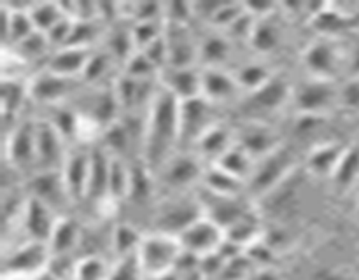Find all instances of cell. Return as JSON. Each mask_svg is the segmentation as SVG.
Returning a JSON list of instances; mask_svg holds the SVG:
<instances>
[{
  "mask_svg": "<svg viewBox=\"0 0 359 280\" xmlns=\"http://www.w3.org/2000/svg\"><path fill=\"white\" fill-rule=\"evenodd\" d=\"M28 84H30V100L37 102L44 107L70 104L72 98L84 86L81 79L58 76L48 69H39L37 72L32 74Z\"/></svg>",
  "mask_w": 359,
  "mask_h": 280,
  "instance_id": "obj_5",
  "label": "cell"
},
{
  "mask_svg": "<svg viewBox=\"0 0 359 280\" xmlns=\"http://www.w3.org/2000/svg\"><path fill=\"white\" fill-rule=\"evenodd\" d=\"M144 280H181V279H179L177 272H172V273H167V275L151 276V279H144Z\"/></svg>",
  "mask_w": 359,
  "mask_h": 280,
  "instance_id": "obj_47",
  "label": "cell"
},
{
  "mask_svg": "<svg viewBox=\"0 0 359 280\" xmlns=\"http://www.w3.org/2000/svg\"><path fill=\"white\" fill-rule=\"evenodd\" d=\"M216 105L203 97L181 102V146H193L209 128H212L219 119L214 112Z\"/></svg>",
  "mask_w": 359,
  "mask_h": 280,
  "instance_id": "obj_14",
  "label": "cell"
},
{
  "mask_svg": "<svg viewBox=\"0 0 359 280\" xmlns=\"http://www.w3.org/2000/svg\"><path fill=\"white\" fill-rule=\"evenodd\" d=\"M332 181L335 182L340 191H349L359 181V144L346 147L335 172H333Z\"/></svg>",
  "mask_w": 359,
  "mask_h": 280,
  "instance_id": "obj_32",
  "label": "cell"
},
{
  "mask_svg": "<svg viewBox=\"0 0 359 280\" xmlns=\"http://www.w3.org/2000/svg\"><path fill=\"white\" fill-rule=\"evenodd\" d=\"M235 146V132L224 122L217 121L212 128L207 130L196 144L193 146V150L202 158L203 161H210L216 163L228 149Z\"/></svg>",
  "mask_w": 359,
  "mask_h": 280,
  "instance_id": "obj_25",
  "label": "cell"
},
{
  "mask_svg": "<svg viewBox=\"0 0 359 280\" xmlns=\"http://www.w3.org/2000/svg\"><path fill=\"white\" fill-rule=\"evenodd\" d=\"M27 191L32 198L41 200L42 203L55 210L56 214L72 205V198L69 195L62 170H42L35 172L28 177ZM60 216V214H58Z\"/></svg>",
  "mask_w": 359,
  "mask_h": 280,
  "instance_id": "obj_12",
  "label": "cell"
},
{
  "mask_svg": "<svg viewBox=\"0 0 359 280\" xmlns=\"http://www.w3.org/2000/svg\"><path fill=\"white\" fill-rule=\"evenodd\" d=\"M339 104L347 111H359V77H349L339 88Z\"/></svg>",
  "mask_w": 359,
  "mask_h": 280,
  "instance_id": "obj_43",
  "label": "cell"
},
{
  "mask_svg": "<svg viewBox=\"0 0 359 280\" xmlns=\"http://www.w3.org/2000/svg\"><path fill=\"white\" fill-rule=\"evenodd\" d=\"M130 178H132V163L125 158L112 156L111 170H109V198L112 202L118 203L121 200H126L130 189Z\"/></svg>",
  "mask_w": 359,
  "mask_h": 280,
  "instance_id": "obj_34",
  "label": "cell"
},
{
  "mask_svg": "<svg viewBox=\"0 0 359 280\" xmlns=\"http://www.w3.org/2000/svg\"><path fill=\"white\" fill-rule=\"evenodd\" d=\"M32 21H34L35 28L42 34H48L65 14L60 9L58 2H32L30 9H28Z\"/></svg>",
  "mask_w": 359,
  "mask_h": 280,
  "instance_id": "obj_39",
  "label": "cell"
},
{
  "mask_svg": "<svg viewBox=\"0 0 359 280\" xmlns=\"http://www.w3.org/2000/svg\"><path fill=\"white\" fill-rule=\"evenodd\" d=\"M182 252L184 248H182L181 238L175 234L161 233V231L144 234L139 251H137V259L142 268L144 279L175 272Z\"/></svg>",
  "mask_w": 359,
  "mask_h": 280,
  "instance_id": "obj_2",
  "label": "cell"
},
{
  "mask_svg": "<svg viewBox=\"0 0 359 280\" xmlns=\"http://www.w3.org/2000/svg\"><path fill=\"white\" fill-rule=\"evenodd\" d=\"M235 144L241 146L256 161L284 146L277 130L259 119H248V122L235 132Z\"/></svg>",
  "mask_w": 359,
  "mask_h": 280,
  "instance_id": "obj_15",
  "label": "cell"
},
{
  "mask_svg": "<svg viewBox=\"0 0 359 280\" xmlns=\"http://www.w3.org/2000/svg\"><path fill=\"white\" fill-rule=\"evenodd\" d=\"M111 266L104 255H81L77 258L74 280H107Z\"/></svg>",
  "mask_w": 359,
  "mask_h": 280,
  "instance_id": "obj_38",
  "label": "cell"
},
{
  "mask_svg": "<svg viewBox=\"0 0 359 280\" xmlns=\"http://www.w3.org/2000/svg\"><path fill=\"white\" fill-rule=\"evenodd\" d=\"M4 163L21 175L37 170V119L23 118L14 128L4 133Z\"/></svg>",
  "mask_w": 359,
  "mask_h": 280,
  "instance_id": "obj_3",
  "label": "cell"
},
{
  "mask_svg": "<svg viewBox=\"0 0 359 280\" xmlns=\"http://www.w3.org/2000/svg\"><path fill=\"white\" fill-rule=\"evenodd\" d=\"M142 238L144 234L135 226L128 223H119L111 227V251L114 252L116 259L135 254L139 251Z\"/></svg>",
  "mask_w": 359,
  "mask_h": 280,
  "instance_id": "obj_33",
  "label": "cell"
},
{
  "mask_svg": "<svg viewBox=\"0 0 359 280\" xmlns=\"http://www.w3.org/2000/svg\"><path fill=\"white\" fill-rule=\"evenodd\" d=\"M69 142L60 135L58 130L46 121L37 119V170H62L69 154Z\"/></svg>",
  "mask_w": 359,
  "mask_h": 280,
  "instance_id": "obj_16",
  "label": "cell"
},
{
  "mask_svg": "<svg viewBox=\"0 0 359 280\" xmlns=\"http://www.w3.org/2000/svg\"><path fill=\"white\" fill-rule=\"evenodd\" d=\"M181 147V102L160 86L146 115L139 160L158 175Z\"/></svg>",
  "mask_w": 359,
  "mask_h": 280,
  "instance_id": "obj_1",
  "label": "cell"
},
{
  "mask_svg": "<svg viewBox=\"0 0 359 280\" xmlns=\"http://www.w3.org/2000/svg\"><path fill=\"white\" fill-rule=\"evenodd\" d=\"M111 153L102 144L91 146L90 153V177H88L86 200L93 205L102 206L116 203L109 198V170H111Z\"/></svg>",
  "mask_w": 359,
  "mask_h": 280,
  "instance_id": "obj_21",
  "label": "cell"
},
{
  "mask_svg": "<svg viewBox=\"0 0 359 280\" xmlns=\"http://www.w3.org/2000/svg\"><path fill=\"white\" fill-rule=\"evenodd\" d=\"M249 44L256 52H263V55H269V52L276 51L279 48L280 28L273 21V16L256 21L255 31H252Z\"/></svg>",
  "mask_w": 359,
  "mask_h": 280,
  "instance_id": "obj_36",
  "label": "cell"
},
{
  "mask_svg": "<svg viewBox=\"0 0 359 280\" xmlns=\"http://www.w3.org/2000/svg\"><path fill=\"white\" fill-rule=\"evenodd\" d=\"M179 238H181L184 251L193 252V254L202 258V255L210 254V252L219 251L224 238H226V233H224L219 224L203 216L196 223H193L188 230L182 231Z\"/></svg>",
  "mask_w": 359,
  "mask_h": 280,
  "instance_id": "obj_17",
  "label": "cell"
},
{
  "mask_svg": "<svg viewBox=\"0 0 359 280\" xmlns=\"http://www.w3.org/2000/svg\"><path fill=\"white\" fill-rule=\"evenodd\" d=\"M30 77H11L2 79V115H4V133L18 125L23 119L25 105L30 100Z\"/></svg>",
  "mask_w": 359,
  "mask_h": 280,
  "instance_id": "obj_23",
  "label": "cell"
},
{
  "mask_svg": "<svg viewBox=\"0 0 359 280\" xmlns=\"http://www.w3.org/2000/svg\"><path fill=\"white\" fill-rule=\"evenodd\" d=\"M119 72L133 77V79H156L160 76V70L151 63V59L142 51L133 52L132 58L123 65Z\"/></svg>",
  "mask_w": 359,
  "mask_h": 280,
  "instance_id": "obj_41",
  "label": "cell"
},
{
  "mask_svg": "<svg viewBox=\"0 0 359 280\" xmlns=\"http://www.w3.org/2000/svg\"><path fill=\"white\" fill-rule=\"evenodd\" d=\"M293 93L294 86H291L290 80L284 76H280V74H273V77L269 83L248 93L249 97L244 102V105L249 114H252V111L258 114L255 119L265 121L263 115L276 114V112L283 111L290 102H293Z\"/></svg>",
  "mask_w": 359,
  "mask_h": 280,
  "instance_id": "obj_9",
  "label": "cell"
},
{
  "mask_svg": "<svg viewBox=\"0 0 359 280\" xmlns=\"http://www.w3.org/2000/svg\"><path fill=\"white\" fill-rule=\"evenodd\" d=\"M231 55V41L219 30H212L200 41V65L203 69H223Z\"/></svg>",
  "mask_w": 359,
  "mask_h": 280,
  "instance_id": "obj_27",
  "label": "cell"
},
{
  "mask_svg": "<svg viewBox=\"0 0 359 280\" xmlns=\"http://www.w3.org/2000/svg\"><path fill=\"white\" fill-rule=\"evenodd\" d=\"M90 153L91 147L76 144L70 147L62 167L63 181H65L69 195L74 203L86 200L88 177H90Z\"/></svg>",
  "mask_w": 359,
  "mask_h": 280,
  "instance_id": "obj_18",
  "label": "cell"
},
{
  "mask_svg": "<svg viewBox=\"0 0 359 280\" xmlns=\"http://www.w3.org/2000/svg\"><path fill=\"white\" fill-rule=\"evenodd\" d=\"M196 196H198L200 205H202L205 217H209L214 223L219 224L224 230V233H226L228 227L233 226L238 219H242L245 214H249L252 210V205L245 198L248 195L224 196L198 186Z\"/></svg>",
  "mask_w": 359,
  "mask_h": 280,
  "instance_id": "obj_10",
  "label": "cell"
},
{
  "mask_svg": "<svg viewBox=\"0 0 359 280\" xmlns=\"http://www.w3.org/2000/svg\"><path fill=\"white\" fill-rule=\"evenodd\" d=\"M104 46L102 48L109 52V55L114 58V62L118 63L119 69H123L126 62L133 56V52L137 51L135 44H133L132 31L128 28H107L105 30L104 38H102Z\"/></svg>",
  "mask_w": 359,
  "mask_h": 280,
  "instance_id": "obj_31",
  "label": "cell"
},
{
  "mask_svg": "<svg viewBox=\"0 0 359 280\" xmlns=\"http://www.w3.org/2000/svg\"><path fill=\"white\" fill-rule=\"evenodd\" d=\"M130 31H132L133 44H135L137 51L149 46L151 42L156 41L158 37L165 34V21H142V23H132L130 24Z\"/></svg>",
  "mask_w": 359,
  "mask_h": 280,
  "instance_id": "obj_40",
  "label": "cell"
},
{
  "mask_svg": "<svg viewBox=\"0 0 359 280\" xmlns=\"http://www.w3.org/2000/svg\"><path fill=\"white\" fill-rule=\"evenodd\" d=\"M202 188L224 196H242L248 195V182L235 177L230 172L223 170L217 164H209L202 178Z\"/></svg>",
  "mask_w": 359,
  "mask_h": 280,
  "instance_id": "obj_29",
  "label": "cell"
},
{
  "mask_svg": "<svg viewBox=\"0 0 359 280\" xmlns=\"http://www.w3.org/2000/svg\"><path fill=\"white\" fill-rule=\"evenodd\" d=\"M165 38L168 46V66H200V41H196L189 27L165 23Z\"/></svg>",
  "mask_w": 359,
  "mask_h": 280,
  "instance_id": "obj_19",
  "label": "cell"
},
{
  "mask_svg": "<svg viewBox=\"0 0 359 280\" xmlns=\"http://www.w3.org/2000/svg\"><path fill=\"white\" fill-rule=\"evenodd\" d=\"M205 214L200 205L198 196H195V198H189V196L182 198L181 196L177 200H167V202L161 203V206L154 214L153 223L156 224L154 231L179 237L182 231L188 230L193 223H196Z\"/></svg>",
  "mask_w": 359,
  "mask_h": 280,
  "instance_id": "obj_7",
  "label": "cell"
},
{
  "mask_svg": "<svg viewBox=\"0 0 359 280\" xmlns=\"http://www.w3.org/2000/svg\"><path fill=\"white\" fill-rule=\"evenodd\" d=\"M160 86L174 94L179 102L202 97V69L200 66H167L161 70Z\"/></svg>",
  "mask_w": 359,
  "mask_h": 280,
  "instance_id": "obj_22",
  "label": "cell"
},
{
  "mask_svg": "<svg viewBox=\"0 0 359 280\" xmlns=\"http://www.w3.org/2000/svg\"><path fill=\"white\" fill-rule=\"evenodd\" d=\"M81 237H83V227L79 226V223L72 217L62 216L49 238L48 245L51 254H74L79 248Z\"/></svg>",
  "mask_w": 359,
  "mask_h": 280,
  "instance_id": "obj_30",
  "label": "cell"
},
{
  "mask_svg": "<svg viewBox=\"0 0 359 280\" xmlns=\"http://www.w3.org/2000/svg\"><path fill=\"white\" fill-rule=\"evenodd\" d=\"M95 49L72 48V46L55 49L51 55V58H49L48 63H46L44 69L51 70V72L58 74V76L72 77V79H81L84 69H86L88 59H90L91 52H93Z\"/></svg>",
  "mask_w": 359,
  "mask_h": 280,
  "instance_id": "obj_26",
  "label": "cell"
},
{
  "mask_svg": "<svg viewBox=\"0 0 359 280\" xmlns=\"http://www.w3.org/2000/svg\"><path fill=\"white\" fill-rule=\"evenodd\" d=\"M302 62L311 72V77L333 80L339 70L347 63V56H344L342 49L333 38L321 37L305 48Z\"/></svg>",
  "mask_w": 359,
  "mask_h": 280,
  "instance_id": "obj_11",
  "label": "cell"
},
{
  "mask_svg": "<svg viewBox=\"0 0 359 280\" xmlns=\"http://www.w3.org/2000/svg\"><path fill=\"white\" fill-rule=\"evenodd\" d=\"M346 69L349 77H359V44L354 46L349 51V55H347Z\"/></svg>",
  "mask_w": 359,
  "mask_h": 280,
  "instance_id": "obj_45",
  "label": "cell"
},
{
  "mask_svg": "<svg viewBox=\"0 0 359 280\" xmlns=\"http://www.w3.org/2000/svg\"><path fill=\"white\" fill-rule=\"evenodd\" d=\"M249 280H279V276L272 268H256V272L249 276Z\"/></svg>",
  "mask_w": 359,
  "mask_h": 280,
  "instance_id": "obj_46",
  "label": "cell"
},
{
  "mask_svg": "<svg viewBox=\"0 0 359 280\" xmlns=\"http://www.w3.org/2000/svg\"><path fill=\"white\" fill-rule=\"evenodd\" d=\"M297 170L293 150L286 146H280L269 156L256 161L251 178L248 181V196L263 198Z\"/></svg>",
  "mask_w": 359,
  "mask_h": 280,
  "instance_id": "obj_4",
  "label": "cell"
},
{
  "mask_svg": "<svg viewBox=\"0 0 359 280\" xmlns=\"http://www.w3.org/2000/svg\"><path fill=\"white\" fill-rule=\"evenodd\" d=\"M311 280H349L342 272L333 268H321L312 273Z\"/></svg>",
  "mask_w": 359,
  "mask_h": 280,
  "instance_id": "obj_44",
  "label": "cell"
},
{
  "mask_svg": "<svg viewBox=\"0 0 359 280\" xmlns=\"http://www.w3.org/2000/svg\"><path fill=\"white\" fill-rule=\"evenodd\" d=\"M107 280H144V273L139 265V259H137V252L126 255V258L116 259L114 265L111 266Z\"/></svg>",
  "mask_w": 359,
  "mask_h": 280,
  "instance_id": "obj_42",
  "label": "cell"
},
{
  "mask_svg": "<svg viewBox=\"0 0 359 280\" xmlns=\"http://www.w3.org/2000/svg\"><path fill=\"white\" fill-rule=\"evenodd\" d=\"M51 259V248L44 241L23 240L14 245L11 252L4 255L2 272L25 273V275H41L48 270Z\"/></svg>",
  "mask_w": 359,
  "mask_h": 280,
  "instance_id": "obj_13",
  "label": "cell"
},
{
  "mask_svg": "<svg viewBox=\"0 0 359 280\" xmlns=\"http://www.w3.org/2000/svg\"><path fill=\"white\" fill-rule=\"evenodd\" d=\"M293 107L297 114L326 115L339 104V86L330 79L311 77L294 86Z\"/></svg>",
  "mask_w": 359,
  "mask_h": 280,
  "instance_id": "obj_6",
  "label": "cell"
},
{
  "mask_svg": "<svg viewBox=\"0 0 359 280\" xmlns=\"http://www.w3.org/2000/svg\"><path fill=\"white\" fill-rule=\"evenodd\" d=\"M202 69V97L210 104L221 105L238 100L242 88L235 74L224 69Z\"/></svg>",
  "mask_w": 359,
  "mask_h": 280,
  "instance_id": "obj_24",
  "label": "cell"
},
{
  "mask_svg": "<svg viewBox=\"0 0 359 280\" xmlns=\"http://www.w3.org/2000/svg\"><path fill=\"white\" fill-rule=\"evenodd\" d=\"M60 217L62 216H58L55 210L49 209L46 203H42L41 200L32 198L30 196L23 217H21L20 231L23 233L25 240L49 244V238H51Z\"/></svg>",
  "mask_w": 359,
  "mask_h": 280,
  "instance_id": "obj_20",
  "label": "cell"
},
{
  "mask_svg": "<svg viewBox=\"0 0 359 280\" xmlns=\"http://www.w3.org/2000/svg\"><path fill=\"white\" fill-rule=\"evenodd\" d=\"M358 216H359V203H358Z\"/></svg>",
  "mask_w": 359,
  "mask_h": 280,
  "instance_id": "obj_48",
  "label": "cell"
},
{
  "mask_svg": "<svg viewBox=\"0 0 359 280\" xmlns=\"http://www.w3.org/2000/svg\"><path fill=\"white\" fill-rule=\"evenodd\" d=\"M212 164H217V167H221L223 170L230 172V174L235 175V177H238V178H242V181L248 182L249 178H251L252 170H255L256 160L252 156H249V154L245 153L241 146H237V144H235L231 149H228L226 153H224L223 156H221L219 160Z\"/></svg>",
  "mask_w": 359,
  "mask_h": 280,
  "instance_id": "obj_35",
  "label": "cell"
},
{
  "mask_svg": "<svg viewBox=\"0 0 359 280\" xmlns=\"http://www.w3.org/2000/svg\"><path fill=\"white\" fill-rule=\"evenodd\" d=\"M203 174H205L203 160L195 150H191V153L189 150H181L179 153L177 150L167 161V164L161 168L158 177L161 178L165 188H168L170 191L182 192L186 189L193 188V186L202 184Z\"/></svg>",
  "mask_w": 359,
  "mask_h": 280,
  "instance_id": "obj_8",
  "label": "cell"
},
{
  "mask_svg": "<svg viewBox=\"0 0 359 280\" xmlns=\"http://www.w3.org/2000/svg\"><path fill=\"white\" fill-rule=\"evenodd\" d=\"M273 74L276 72H272L270 66L265 65V63L249 62L238 69V72L235 74V77H237L242 91L251 93V91L258 90V88H262L263 84L269 83V80L273 77Z\"/></svg>",
  "mask_w": 359,
  "mask_h": 280,
  "instance_id": "obj_37",
  "label": "cell"
},
{
  "mask_svg": "<svg viewBox=\"0 0 359 280\" xmlns=\"http://www.w3.org/2000/svg\"><path fill=\"white\" fill-rule=\"evenodd\" d=\"M346 147L347 146H342L339 142L319 144L307 156L305 167L311 174L319 175V177H332Z\"/></svg>",
  "mask_w": 359,
  "mask_h": 280,
  "instance_id": "obj_28",
  "label": "cell"
}]
</instances>
